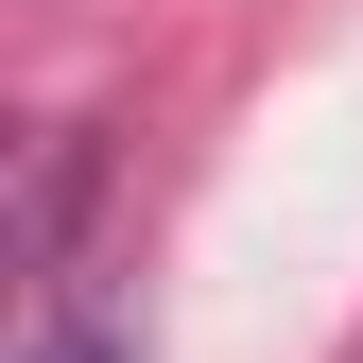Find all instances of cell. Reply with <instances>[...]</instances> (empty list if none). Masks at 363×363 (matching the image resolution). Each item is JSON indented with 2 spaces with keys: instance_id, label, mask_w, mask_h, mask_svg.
Instances as JSON below:
<instances>
[{
  "instance_id": "6da1fadb",
  "label": "cell",
  "mask_w": 363,
  "mask_h": 363,
  "mask_svg": "<svg viewBox=\"0 0 363 363\" xmlns=\"http://www.w3.org/2000/svg\"><path fill=\"white\" fill-rule=\"evenodd\" d=\"M35 363H121V329H104V311L52 277V294H35Z\"/></svg>"
}]
</instances>
